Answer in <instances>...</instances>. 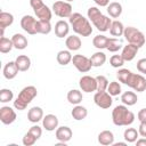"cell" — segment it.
Instances as JSON below:
<instances>
[{
  "instance_id": "obj_10",
  "label": "cell",
  "mask_w": 146,
  "mask_h": 146,
  "mask_svg": "<svg viewBox=\"0 0 146 146\" xmlns=\"http://www.w3.org/2000/svg\"><path fill=\"white\" fill-rule=\"evenodd\" d=\"M94 102L98 107L105 110L112 106L113 99H112V96L107 92V90H105V91H97L94 96Z\"/></svg>"
},
{
  "instance_id": "obj_9",
  "label": "cell",
  "mask_w": 146,
  "mask_h": 146,
  "mask_svg": "<svg viewBox=\"0 0 146 146\" xmlns=\"http://www.w3.org/2000/svg\"><path fill=\"white\" fill-rule=\"evenodd\" d=\"M52 11L60 18H68L72 13V6L67 1H56L52 5Z\"/></svg>"
},
{
  "instance_id": "obj_2",
  "label": "cell",
  "mask_w": 146,
  "mask_h": 146,
  "mask_svg": "<svg viewBox=\"0 0 146 146\" xmlns=\"http://www.w3.org/2000/svg\"><path fill=\"white\" fill-rule=\"evenodd\" d=\"M112 121L117 127H128L133 123L135 114L128 110L127 105H117L112 111Z\"/></svg>"
},
{
  "instance_id": "obj_31",
  "label": "cell",
  "mask_w": 146,
  "mask_h": 146,
  "mask_svg": "<svg viewBox=\"0 0 146 146\" xmlns=\"http://www.w3.org/2000/svg\"><path fill=\"white\" fill-rule=\"evenodd\" d=\"M124 26L120 21H112V24L110 26V33L113 36H121L123 35Z\"/></svg>"
},
{
  "instance_id": "obj_37",
  "label": "cell",
  "mask_w": 146,
  "mask_h": 146,
  "mask_svg": "<svg viewBox=\"0 0 146 146\" xmlns=\"http://www.w3.org/2000/svg\"><path fill=\"white\" fill-rule=\"evenodd\" d=\"M107 92L113 97V96H119L121 94V84L117 81H112L108 83L107 87Z\"/></svg>"
},
{
  "instance_id": "obj_23",
  "label": "cell",
  "mask_w": 146,
  "mask_h": 146,
  "mask_svg": "<svg viewBox=\"0 0 146 146\" xmlns=\"http://www.w3.org/2000/svg\"><path fill=\"white\" fill-rule=\"evenodd\" d=\"M11 41H13V44H14V48L18 49V50H23L27 47V39L21 34V33H16L11 36Z\"/></svg>"
},
{
  "instance_id": "obj_17",
  "label": "cell",
  "mask_w": 146,
  "mask_h": 146,
  "mask_svg": "<svg viewBox=\"0 0 146 146\" xmlns=\"http://www.w3.org/2000/svg\"><path fill=\"white\" fill-rule=\"evenodd\" d=\"M18 68H17V65L15 62H8L5 66H3V70H2V73H3V76L7 79V80H13L14 78H16V75L18 74Z\"/></svg>"
},
{
  "instance_id": "obj_45",
  "label": "cell",
  "mask_w": 146,
  "mask_h": 146,
  "mask_svg": "<svg viewBox=\"0 0 146 146\" xmlns=\"http://www.w3.org/2000/svg\"><path fill=\"white\" fill-rule=\"evenodd\" d=\"M137 117L140 122H146V108H141L138 114H137Z\"/></svg>"
},
{
  "instance_id": "obj_16",
  "label": "cell",
  "mask_w": 146,
  "mask_h": 146,
  "mask_svg": "<svg viewBox=\"0 0 146 146\" xmlns=\"http://www.w3.org/2000/svg\"><path fill=\"white\" fill-rule=\"evenodd\" d=\"M42 127L47 131H54L58 128V117L55 114H47L42 119Z\"/></svg>"
},
{
  "instance_id": "obj_46",
  "label": "cell",
  "mask_w": 146,
  "mask_h": 146,
  "mask_svg": "<svg viewBox=\"0 0 146 146\" xmlns=\"http://www.w3.org/2000/svg\"><path fill=\"white\" fill-rule=\"evenodd\" d=\"M138 132L141 137L146 138V122H140L139 128H138Z\"/></svg>"
},
{
  "instance_id": "obj_21",
  "label": "cell",
  "mask_w": 146,
  "mask_h": 146,
  "mask_svg": "<svg viewBox=\"0 0 146 146\" xmlns=\"http://www.w3.org/2000/svg\"><path fill=\"white\" fill-rule=\"evenodd\" d=\"M65 44H66V48L70 51H76L81 48L82 42H81V39L78 35H70V36L66 38Z\"/></svg>"
},
{
  "instance_id": "obj_30",
  "label": "cell",
  "mask_w": 146,
  "mask_h": 146,
  "mask_svg": "<svg viewBox=\"0 0 146 146\" xmlns=\"http://www.w3.org/2000/svg\"><path fill=\"white\" fill-rule=\"evenodd\" d=\"M14 23V16L10 13L1 11L0 13V30H5L7 26H10Z\"/></svg>"
},
{
  "instance_id": "obj_25",
  "label": "cell",
  "mask_w": 146,
  "mask_h": 146,
  "mask_svg": "<svg viewBox=\"0 0 146 146\" xmlns=\"http://www.w3.org/2000/svg\"><path fill=\"white\" fill-rule=\"evenodd\" d=\"M90 62H91L92 67H100L106 62V55L103 51H97V52H95V54L91 55Z\"/></svg>"
},
{
  "instance_id": "obj_6",
  "label": "cell",
  "mask_w": 146,
  "mask_h": 146,
  "mask_svg": "<svg viewBox=\"0 0 146 146\" xmlns=\"http://www.w3.org/2000/svg\"><path fill=\"white\" fill-rule=\"evenodd\" d=\"M30 5L34 10V14L36 15V17L41 21H51L52 17V13L51 9L43 3L42 0H30Z\"/></svg>"
},
{
  "instance_id": "obj_43",
  "label": "cell",
  "mask_w": 146,
  "mask_h": 146,
  "mask_svg": "<svg viewBox=\"0 0 146 146\" xmlns=\"http://www.w3.org/2000/svg\"><path fill=\"white\" fill-rule=\"evenodd\" d=\"M29 131H30L36 139H39V138L41 137V135H42V129H41V127H39V125H33V127H31Z\"/></svg>"
},
{
  "instance_id": "obj_5",
  "label": "cell",
  "mask_w": 146,
  "mask_h": 146,
  "mask_svg": "<svg viewBox=\"0 0 146 146\" xmlns=\"http://www.w3.org/2000/svg\"><path fill=\"white\" fill-rule=\"evenodd\" d=\"M123 36L128 41V43H132V44L137 46L138 48H140L145 44V35L143 34V32H140L138 29H136L133 26L124 27Z\"/></svg>"
},
{
  "instance_id": "obj_39",
  "label": "cell",
  "mask_w": 146,
  "mask_h": 146,
  "mask_svg": "<svg viewBox=\"0 0 146 146\" xmlns=\"http://www.w3.org/2000/svg\"><path fill=\"white\" fill-rule=\"evenodd\" d=\"M130 74H131V71L130 70H128V68H120L117 71V73H116V78H117V80L120 82H122L123 84H125L127 81H128V79H129V76H130Z\"/></svg>"
},
{
  "instance_id": "obj_48",
  "label": "cell",
  "mask_w": 146,
  "mask_h": 146,
  "mask_svg": "<svg viewBox=\"0 0 146 146\" xmlns=\"http://www.w3.org/2000/svg\"><path fill=\"white\" fill-rule=\"evenodd\" d=\"M136 145H137V146H146V138L143 137V138H140V139H137V140H136Z\"/></svg>"
},
{
  "instance_id": "obj_19",
  "label": "cell",
  "mask_w": 146,
  "mask_h": 146,
  "mask_svg": "<svg viewBox=\"0 0 146 146\" xmlns=\"http://www.w3.org/2000/svg\"><path fill=\"white\" fill-rule=\"evenodd\" d=\"M70 32V25L67 22L60 19L55 24V34L58 38H64Z\"/></svg>"
},
{
  "instance_id": "obj_34",
  "label": "cell",
  "mask_w": 146,
  "mask_h": 146,
  "mask_svg": "<svg viewBox=\"0 0 146 146\" xmlns=\"http://www.w3.org/2000/svg\"><path fill=\"white\" fill-rule=\"evenodd\" d=\"M107 42H108V38L103 34H98L92 39V44L97 49H106Z\"/></svg>"
},
{
  "instance_id": "obj_27",
  "label": "cell",
  "mask_w": 146,
  "mask_h": 146,
  "mask_svg": "<svg viewBox=\"0 0 146 146\" xmlns=\"http://www.w3.org/2000/svg\"><path fill=\"white\" fill-rule=\"evenodd\" d=\"M72 57L73 56H72L71 51L67 49V50H60V51H58L57 52V56H56V59H57L58 64L65 66V65H67L68 63L72 62Z\"/></svg>"
},
{
  "instance_id": "obj_47",
  "label": "cell",
  "mask_w": 146,
  "mask_h": 146,
  "mask_svg": "<svg viewBox=\"0 0 146 146\" xmlns=\"http://www.w3.org/2000/svg\"><path fill=\"white\" fill-rule=\"evenodd\" d=\"M97 6H100V7H107L108 3H110V0H92Z\"/></svg>"
},
{
  "instance_id": "obj_42",
  "label": "cell",
  "mask_w": 146,
  "mask_h": 146,
  "mask_svg": "<svg viewBox=\"0 0 146 146\" xmlns=\"http://www.w3.org/2000/svg\"><path fill=\"white\" fill-rule=\"evenodd\" d=\"M38 139L30 132V131H27L25 135H24V137H23V145H25V146H32V145H34L35 144V141H36Z\"/></svg>"
},
{
  "instance_id": "obj_11",
  "label": "cell",
  "mask_w": 146,
  "mask_h": 146,
  "mask_svg": "<svg viewBox=\"0 0 146 146\" xmlns=\"http://www.w3.org/2000/svg\"><path fill=\"white\" fill-rule=\"evenodd\" d=\"M80 89L84 92H94L97 91V80L90 75H83L79 80Z\"/></svg>"
},
{
  "instance_id": "obj_18",
  "label": "cell",
  "mask_w": 146,
  "mask_h": 146,
  "mask_svg": "<svg viewBox=\"0 0 146 146\" xmlns=\"http://www.w3.org/2000/svg\"><path fill=\"white\" fill-rule=\"evenodd\" d=\"M43 119V111L39 106H33L27 112V120L32 123H38Z\"/></svg>"
},
{
  "instance_id": "obj_49",
  "label": "cell",
  "mask_w": 146,
  "mask_h": 146,
  "mask_svg": "<svg viewBox=\"0 0 146 146\" xmlns=\"http://www.w3.org/2000/svg\"><path fill=\"white\" fill-rule=\"evenodd\" d=\"M113 145H114V146H119V145H120V146H124V145H127V141H125V143H121V141H119V143H114Z\"/></svg>"
},
{
  "instance_id": "obj_28",
  "label": "cell",
  "mask_w": 146,
  "mask_h": 146,
  "mask_svg": "<svg viewBox=\"0 0 146 146\" xmlns=\"http://www.w3.org/2000/svg\"><path fill=\"white\" fill-rule=\"evenodd\" d=\"M138 97L133 91H124L121 95V102L127 106H132L137 103Z\"/></svg>"
},
{
  "instance_id": "obj_33",
  "label": "cell",
  "mask_w": 146,
  "mask_h": 146,
  "mask_svg": "<svg viewBox=\"0 0 146 146\" xmlns=\"http://www.w3.org/2000/svg\"><path fill=\"white\" fill-rule=\"evenodd\" d=\"M139 132L135 128H127L123 132V138L125 139L127 143H135L138 139Z\"/></svg>"
},
{
  "instance_id": "obj_1",
  "label": "cell",
  "mask_w": 146,
  "mask_h": 146,
  "mask_svg": "<svg viewBox=\"0 0 146 146\" xmlns=\"http://www.w3.org/2000/svg\"><path fill=\"white\" fill-rule=\"evenodd\" d=\"M68 22L73 31L81 36H89L92 33V27L88 18L80 13H73L68 17Z\"/></svg>"
},
{
  "instance_id": "obj_35",
  "label": "cell",
  "mask_w": 146,
  "mask_h": 146,
  "mask_svg": "<svg viewBox=\"0 0 146 146\" xmlns=\"http://www.w3.org/2000/svg\"><path fill=\"white\" fill-rule=\"evenodd\" d=\"M13 48H14V44H13L11 39H8V38H6V36H1V38H0V52L7 54V52H9Z\"/></svg>"
},
{
  "instance_id": "obj_12",
  "label": "cell",
  "mask_w": 146,
  "mask_h": 146,
  "mask_svg": "<svg viewBox=\"0 0 146 146\" xmlns=\"http://www.w3.org/2000/svg\"><path fill=\"white\" fill-rule=\"evenodd\" d=\"M36 22H38V19H35L33 16H31V15H24L22 17V19H21V26H22V29L26 33L33 35V34H36L38 33L36 32Z\"/></svg>"
},
{
  "instance_id": "obj_50",
  "label": "cell",
  "mask_w": 146,
  "mask_h": 146,
  "mask_svg": "<svg viewBox=\"0 0 146 146\" xmlns=\"http://www.w3.org/2000/svg\"><path fill=\"white\" fill-rule=\"evenodd\" d=\"M67 2H72V1H74V0H66Z\"/></svg>"
},
{
  "instance_id": "obj_22",
  "label": "cell",
  "mask_w": 146,
  "mask_h": 146,
  "mask_svg": "<svg viewBox=\"0 0 146 146\" xmlns=\"http://www.w3.org/2000/svg\"><path fill=\"white\" fill-rule=\"evenodd\" d=\"M15 63L17 65V68L19 72H26L31 67V59L26 55H19L15 59Z\"/></svg>"
},
{
  "instance_id": "obj_8",
  "label": "cell",
  "mask_w": 146,
  "mask_h": 146,
  "mask_svg": "<svg viewBox=\"0 0 146 146\" xmlns=\"http://www.w3.org/2000/svg\"><path fill=\"white\" fill-rule=\"evenodd\" d=\"M72 63L74 65V67L81 72V73H87L91 70L92 65H91V62H90V58L81 55V54H78V55H74L72 57Z\"/></svg>"
},
{
  "instance_id": "obj_40",
  "label": "cell",
  "mask_w": 146,
  "mask_h": 146,
  "mask_svg": "<svg viewBox=\"0 0 146 146\" xmlns=\"http://www.w3.org/2000/svg\"><path fill=\"white\" fill-rule=\"evenodd\" d=\"M13 98H14V94L10 89L3 88L0 90V102L1 103H8V102L13 100Z\"/></svg>"
},
{
  "instance_id": "obj_38",
  "label": "cell",
  "mask_w": 146,
  "mask_h": 146,
  "mask_svg": "<svg viewBox=\"0 0 146 146\" xmlns=\"http://www.w3.org/2000/svg\"><path fill=\"white\" fill-rule=\"evenodd\" d=\"M96 80H97V91H105V90H107V87H108L110 82H108L106 76L97 75Z\"/></svg>"
},
{
  "instance_id": "obj_36",
  "label": "cell",
  "mask_w": 146,
  "mask_h": 146,
  "mask_svg": "<svg viewBox=\"0 0 146 146\" xmlns=\"http://www.w3.org/2000/svg\"><path fill=\"white\" fill-rule=\"evenodd\" d=\"M121 48H122V44H121V41L119 39H116V38H108V42H107L106 49L110 52H116Z\"/></svg>"
},
{
  "instance_id": "obj_14",
  "label": "cell",
  "mask_w": 146,
  "mask_h": 146,
  "mask_svg": "<svg viewBox=\"0 0 146 146\" xmlns=\"http://www.w3.org/2000/svg\"><path fill=\"white\" fill-rule=\"evenodd\" d=\"M56 139L59 141V143H67L71 140L72 136H73V132L71 130L70 127L67 125H62V127H58L56 129Z\"/></svg>"
},
{
  "instance_id": "obj_29",
  "label": "cell",
  "mask_w": 146,
  "mask_h": 146,
  "mask_svg": "<svg viewBox=\"0 0 146 146\" xmlns=\"http://www.w3.org/2000/svg\"><path fill=\"white\" fill-rule=\"evenodd\" d=\"M107 13L111 17L117 18L122 14V5L119 2H111L107 6Z\"/></svg>"
},
{
  "instance_id": "obj_13",
  "label": "cell",
  "mask_w": 146,
  "mask_h": 146,
  "mask_svg": "<svg viewBox=\"0 0 146 146\" xmlns=\"http://www.w3.org/2000/svg\"><path fill=\"white\" fill-rule=\"evenodd\" d=\"M16 120V112L10 107V106H2L0 108V121L8 125L15 122Z\"/></svg>"
},
{
  "instance_id": "obj_26",
  "label": "cell",
  "mask_w": 146,
  "mask_h": 146,
  "mask_svg": "<svg viewBox=\"0 0 146 146\" xmlns=\"http://www.w3.org/2000/svg\"><path fill=\"white\" fill-rule=\"evenodd\" d=\"M83 99L82 92L78 89H72L67 92V100L72 105H79Z\"/></svg>"
},
{
  "instance_id": "obj_44",
  "label": "cell",
  "mask_w": 146,
  "mask_h": 146,
  "mask_svg": "<svg viewBox=\"0 0 146 146\" xmlns=\"http://www.w3.org/2000/svg\"><path fill=\"white\" fill-rule=\"evenodd\" d=\"M137 70L143 73V74H146V58H140L138 62H137Z\"/></svg>"
},
{
  "instance_id": "obj_24",
  "label": "cell",
  "mask_w": 146,
  "mask_h": 146,
  "mask_svg": "<svg viewBox=\"0 0 146 146\" xmlns=\"http://www.w3.org/2000/svg\"><path fill=\"white\" fill-rule=\"evenodd\" d=\"M71 115H72V117H73L74 120L81 121V120H83V119L87 117V115H88V110H87L84 106H82V105H75V106L73 107L72 112H71Z\"/></svg>"
},
{
  "instance_id": "obj_7",
  "label": "cell",
  "mask_w": 146,
  "mask_h": 146,
  "mask_svg": "<svg viewBox=\"0 0 146 146\" xmlns=\"http://www.w3.org/2000/svg\"><path fill=\"white\" fill-rule=\"evenodd\" d=\"M125 84L128 87L132 88L137 92H143V91L146 90V79L141 74H137V73L131 72V74H130Z\"/></svg>"
},
{
  "instance_id": "obj_3",
  "label": "cell",
  "mask_w": 146,
  "mask_h": 146,
  "mask_svg": "<svg viewBox=\"0 0 146 146\" xmlns=\"http://www.w3.org/2000/svg\"><path fill=\"white\" fill-rule=\"evenodd\" d=\"M87 15H88V19L91 21V23L98 31L106 32L110 30V26L112 24L111 18L105 16L97 7H90L87 11Z\"/></svg>"
},
{
  "instance_id": "obj_4",
  "label": "cell",
  "mask_w": 146,
  "mask_h": 146,
  "mask_svg": "<svg viewBox=\"0 0 146 146\" xmlns=\"http://www.w3.org/2000/svg\"><path fill=\"white\" fill-rule=\"evenodd\" d=\"M38 95V90L34 86H27V87H24L18 96L16 97V99L14 100V107L18 111H23L27 107V105L36 97Z\"/></svg>"
},
{
  "instance_id": "obj_32",
  "label": "cell",
  "mask_w": 146,
  "mask_h": 146,
  "mask_svg": "<svg viewBox=\"0 0 146 146\" xmlns=\"http://www.w3.org/2000/svg\"><path fill=\"white\" fill-rule=\"evenodd\" d=\"M51 24L49 21H41L38 19L36 22V32L40 34H49L51 32Z\"/></svg>"
},
{
  "instance_id": "obj_41",
  "label": "cell",
  "mask_w": 146,
  "mask_h": 146,
  "mask_svg": "<svg viewBox=\"0 0 146 146\" xmlns=\"http://www.w3.org/2000/svg\"><path fill=\"white\" fill-rule=\"evenodd\" d=\"M110 64L112 67H115V68H119V67H122L123 64H124V59L121 55H113L111 58H110Z\"/></svg>"
},
{
  "instance_id": "obj_15",
  "label": "cell",
  "mask_w": 146,
  "mask_h": 146,
  "mask_svg": "<svg viewBox=\"0 0 146 146\" xmlns=\"http://www.w3.org/2000/svg\"><path fill=\"white\" fill-rule=\"evenodd\" d=\"M138 50H139V48H138L137 46H135V44H132V43H128L127 46H124V47L122 48L121 56L123 57L124 62H131V60L136 57Z\"/></svg>"
},
{
  "instance_id": "obj_20",
  "label": "cell",
  "mask_w": 146,
  "mask_h": 146,
  "mask_svg": "<svg viewBox=\"0 0 146 146\" xmlns=\"http://www.w3.org/2000/svg\"><path fill=\"white\" fill-rule=\"evenodd\" d=\"M98 143L104 146L113 145L114 144V135L110 130H103L98 133Z\"/></svg>"
}]
</instances>
